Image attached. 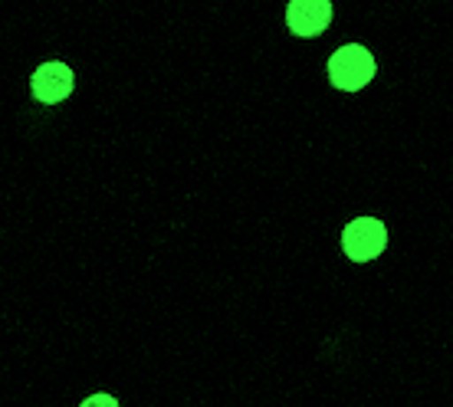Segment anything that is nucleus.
Listing matches in <instances>:
<instances>
[{
  "label": "nucleus",
  "mask_w": 453,
  "mask_h": 407,
  "mask_svg": "<svg viewBox=\"0 0 453 407\" xmlns=\"http://www.w3.org/2000/svg\"><path fill=\"white\" fill-rule=\"evenodd\" d=\"M388 247V227L378 217H355L342 230V250L351 263H368Z\"/></svg>",
  "instance_id": "obj_2"
},
{
  "label": "nucleus",
  "mask_w": 453,
  "mask_h": 407,
  "mask_svg": "<svg viewBox=\"0 0 453 407\" xmlns=\"http://www.w3.org/2000/svg\"><path fill=\"white\" fill-rule=\"evenodd\" d=\"M80 407H119V401H115L112 395L99 391V395H89V397H86V401H82Z\"/></svg>",
  "instance_id": "obj_5"
},
{
  "label": "nucleus",
  "mask_w": 453,
  "mask_h": 407,
  "mask_svg": "<svg viewBox=\"0 0 453 407\" xmlns=\"http://www.w3.org/2000/svg\"><path fill=\"white\" fill-rule=\"evenodd\" d=\"M326 73H329V82L335 86V89L358 92L374 80V73H378V59H374L362 43H345L329 57Z\"/></svg>",
  "instance_id": "obj_1"
},
{
  "label": "nucleus",
  "mask_w": 453,
  "mask_h": 407,
  "mask_svg": "<svg viewBox=\"0 0 453 407\" xmlns=\"http://www.w3.org/2000/svg\"><path fill=\"white\" fill-rule=\"evenodd\" d=\"M73 69L66 63H43L36 66V73L30 76V89H34V99L43 102V105H57V102L69 99L73 92Z\"/></svg>",
  "instance_id": "obj_4"
},
{
  "label": "nucleus",
  "mask_w": 453,
  "mask_h": 407,
  "mask_svg": "<svg viewBox=\"0 0 453 407\" xmlns=\"http://www.w3.org/2000/svg\"><path fill=\"white\" fill-rule=\"evenodd\" d=\"M332 23V0H289L286 4V27L303 40L326 34Z\"/></svg>",
  "instance_id": "obj_3"
}]
</instances>
